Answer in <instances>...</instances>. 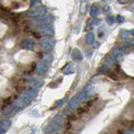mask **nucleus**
I'll list each match as a JSON object with an SVG mask.
<instances>
[{
	"instance_id": "c85d7f7f",
	"label": "nucleus",
	"mask_w": 134,
	"mask_h": 134,
	"mask_svg": "<svg viewBox=\"0 0 134 134\" xmlns=\"http://www.w3.org/2000/svg\"><path fill=\"white\" fill-rule=\"evenodd\" d=\"M118 1H119L121 3H127L128 0H118Z\"/></svg>"
},
{
	"instance_id": "bb28decb",
	"label": "nucleus",
	"mask_w": 134,
	"mask_h": 134,
	"mask_svg": "<svg viewBox=\"0 0 134 134\" xmlns=\"http://www.w3.org/2000/svg\"><path fill=\"white\" fill-rule=\"evenodd\" d=\"M107 66H102L101 68H100V69H99V71L100 72H105V71H107L108 69H107Z\"/></svg>"
},
{
	"instance_id": "9b49d317",
	"label": "nucleus",
	"mask_w": 134,
	"mask_h": 134,
	"mask_svg": "<svg viewBox=\"0 0 134 134\" xmlns=\"http://www.w3.org/2000/svg\"><path fill=\"white\" fill-rule=\"evenodd\" d=\"M79 99L76 96L75 98H72L71 100L68 102V106L70 107V109H77L78 106L79 105Z\"/></svg>"
},
{
	"instance_id": "f8f14e48",
	"label": "nucleus",
	"mask_w": 134,
	"mask_h": 134,
	"mask_svg": "<svg viewBox=\"0 0 134 134\" xmlns=\"http://www.w3.org/2000/svg\"><path fill=\"white\" fill-rule=\"evenodd\" d=\"M62 72H63L64 74H70L74 72V67L72 64H68L66 67H64L63 68Z\"/></svg>"
},
{
	"instance_id": "a211bd4d",
	"label": "nucleus",
	"mask_w": 134,
	"mask_h": 134,
	"mask_svg": "<svg viewBox=\"0 0 134 134\" xmlns=\"http://www.w3.org/2000/svg\"><path fill=\"white\" fill-rule=\"evenodd\" d=\"M43 60H44L45 62L49 65V64H51V63L52 62V60H53V57H52V55H50V54L44 55V56H43Z\"/></svg>"
},
{
	"instance_id": "dca6fc26",
	"label": "nucleus",
	"mask_w": 134,
	"mask_h": 134,
	"mask_svg": "<svg viewBox=\"0 0 134 134\" xmlns=\"http://www.w3.org/2000/svg\"><path fill=\"white\" fill-rule=\"evenodd\" d=\"M24 93L27 94L28 96H29L30 98H31L32 99H33L34 98H35V97L36 96V94H37L36 91L35 90H26V91L24 92Z\"/></svg>"
},
{
	"instance_id": "a878e982",
	"label": "nucleus",
	"mask_w": 134,
	"mask_h": 134,
	"mask_svg": "<svg viewBox=\"0 0 134 134\" xmlns=\"http://www.w3.org/2000/svg\"><path fill=\"white\" fill-rule=\"evenodd\" d=\"M116 20L118 22H123L124 21V18L122 16H121V15H117V16L116 17Z\"/></svg>"
},
{
	"instance_id": "423d86ee",
	"label": "nucleus",
	"mask_w": 134,
	"mask_h": 134,
	"mask_svg": "<svg viewBox=\"0 0 134 134\" xmlns=\"http://www.w3.org/2000/svg\"><path fill=\"white\" fill-rule=\"evenodd\" d=\"M52 21V17L51 15H46V16L41 17L40 20H38L36 21V25L40 26H43V25H50Z\"/></svg>"
},
{
	"instance_id": "7ed1b4c3",
	"label": "nucleus",
	"mask_w": 134,
	"mask_h": 134,
	"mask_svg": "<svg viewBox=\"0 0 134 134\" xmlns=\"http://www.w3.org/2000/svg\"><path fill=\"white\" fill-rule=\"evenodd\" d=\"M20 110L14 104H12L11 105L7 106L5 109L3 110V115L6 117H12L14 116L15 113Z\"/></svg>"
},
{
	"instance_id": "0eeeda50",
	"label": "nucleus",
	"mask_w": 134,
	"mask_h": 134,
	"mask_svg": "<svg viewBox=\"0 0 134 134\" xmlns=\"http://www.w3.org/2000/svg\"><path fill=\"white\" fill-rule=\"evenodd\" d=\"M47 63L45 62L44 60L41 61L37 63L36 65V72L39 74H43L46 72V71L47 70Z\"/></svg>"
},
{
	"instance_id": "393cba45",
	"label": "nucleus",
	"mask_w": 134,
	"mask_h": 134,
	"mask_svg": "<svg viewBox=\"0 0 134 134\" xmlns=\"http://www.w3.org/2000/svg\"><path fill=\"white\" fill-rule=\"evenodd\" d=\"M92 26H94L93 21H92V20H90L88 21V24H87V29H91Z\"/></svg>"
},
{
	"instance_id": "2eb2a0df",
	"label": "nucleus",
	"mask_w": 134,
	"mask_h": 134,
	"mask_svg": "<svg viewBox=\"0 0 134 134\" xmlns=\"http://www.w3.org/2000/svg\"><path fill=\"white\" fill-rule=\"evenodd\" d=\"M94 41V33L90 32L87 34V36L85 37V42L89 45L93 44Z\"/></svg>"
},
{
	"instance_id": "1a4fd4ad",
	"label": "nucleus",
	"mask_w": 134,
	"mask_h": 134,
	"mask_svg": "<svg viewBox=\"0 0 134 134\" xmlns=\"http://www.w3.org/2000/svg\"><path fill=\"white\" fill-rule=\"evenodd\" d=\"M35 44L31 40H25L22 43V48L26 50H33Z\"/></svg>"
},
{
	"instance_id": "7c9ffc66",
	"label": "nucleus",
	"mask_w": 134,
	"mask_h": 134,
	"mask_svg": "<svg viewBox=\"0 0 134 134\" xmlns=\"http://www.w3.org/2000/svg\"><path fill=\"white\" fill-rule=\"evenodd\" d=\"M105 11H109L110 10V9H109V6H105Z\"/></svg>"
},
{
	"instance_id": "9d476101",
	"label": "nucleus",
	"mask_w": 134,
	"mask_h": 134,
	"mask_svg": "<svg viewBox=\"0 0 134 134\" xmlns=\"http://www.w3.org/2000/svg\"><path fill=\"white\" fill-rule=\"evenodd\" d=\"M72 57L75 61H82L83 60V55L79 49H74L72 52Z\"/></svg>"
},
{
	"instance_id": "2f4dec72",
	"label": "nucleus",
	"mask_w": 134,
	"mask_h": 134,
	"mask_svg": "<svg viewBox=\"0 0 134 134\" xmlns=\"http://www.w3.org/2000/svg\"><path fill=\"white\" fill-rule=\"evenodd\" d=\"M130 33H131V35L134 36V29L132 30H130Z\"/></svg>"
},
{
	"instance_id": "6ab92c4d",
	"label": "nucleus",
	"mask_w": 134,
	"mask_h": 134,
	"mask_svg": "<svg viewBox=\"0 0 134 134\" xmlns=\"http://www.w3.org/2000/svg\"><path fill=\"white\" fill-rule=\"evenodd\" d=\"M85 90H86L88 94L91 95L92 94H94V87L93 85H87V87L85 88Z\"/></svg>"
},
{
	"instance_id": "5701e85b",
	"label": "nucleus",
	"mask_w": 134,
	"mask_h": 134,
	"mask_svg": "<svg viewBox=\"0 0 134 134\" xmlns=\"http://www.w3.org/2000/svg\"><path fill=\"white\" fill-rule=\"evenodd\" d=\"M106 20H107V22H108V24L111 25L115 22V18L113 16H108L106 18Z\"/></svg>"
},
{
	"instance_id": "39448f33",
	"label": "nucleus",
	"mask_w": 134,
	"mask_h": 134,
	"mask_svg": "<svg viewBox=\"0 0 134 134\" xmlns=\"http://www.w3.org/2000/svg\"><path fill=\"white\" fill-rule=\"evenodd\" d=\"M39 32H41L42 35L45 36H52L54 33V30L51 25H47L43 26H40L39 28Z\"/></svg>"
},
{
	"instance_id": "f257e3e1",
	"label": "nucleus",
	"mask_w": 134,
	"mask_h": 134,
	"mask_svg": "<svg viewBox=\"0 0 134 134\" xmlns=\"http://www.w3.org/2000/svg\"><path fill=\"white\" fill-rule=\"evenodd\" d=\"M63 120L60 116H56L54 118V120L48 125V127L46 128L45 132L47 133H53V132H57L60 128V124H62Z\"/></svg>"
},
{
	"instance_id": "f03ea898",
	"label": "nucleus",
	"mask_w": 134,
	"mask_h": 134,
	"mask_svg": "<svg viewBox=\"0 0 134 134\" xmlns=\"http://www.w3.org/2000/svg\"><path fill=\"white\" fill-rule=\"evenodd\" d=\"M41 47L45 51H51L54 47V41L52 37L45 36L41 39Z\"/></svg>"
},
{
	"instance_id": "4be33fe9",
	"label": "nucleus",
	"mask_w": 134,
	"mask_h": 134,
	"mask_svg": "<svg viewBox=\"0 0 134 134\" xmlns=\"http://www.w3.org/2000/svg\"><path fill=\"white\" fill-rule=\"evenodd\" d=\"M32 87L33 88H35V89H37V88H40V87H41L43 85V82L42 81H34L33 83H32Z\"/></svg>"
},
{
	"instance_id": "20e7f679",
	"label": "nucleus",
	"mask_w": 134,
	"mask_h": 134,
	"mask_svg": "<svg viewBox=\"0 0 134 134\" xmlns=\"http://www.w3.org/2000/svg\"><path fill=\"white\" fill-rule=\"evenodd\" d=\"M46 13H47V9L43 7H38L36 9H34L32 10H30L28 13L29 16L32 17H36V16H42Z\"/></svg>"
},
{
	"instance_id": "412c9836",
	"label": "nucleus",
	"mask_w": 134,
	"mask_h": 134,
	"mask_svg": "<svg viewBox=\"0 0 134 134\" xmlns=\"http://www.w3.org/2000/svg\"><path fill=\"white\" fill-rule=\"evenodd\" d=\"M105 63L107 65H109V66H110V65H113L114 64V58L111 57V56H107L105 57Z\"/></svg>"
},
{
	"instance_id": "6e6552de",
	"label": "nucleus",
	"mask_w": 134,
	"mask_h": 134,
	"mask_svg": "<svg viewBox=\"0 0 134 134\" xmlns=\"http://www.w3.org/2000/svg\"><path fill=\"white\" fill-rule=\"evenodd\" d=\"M11 126V121H8V120H3L0 123V132L1 133H4L6 132L9 128Z\"/></svg>"
},
{
	"instance_id": "473e14b6",
	"label": "nucleus",
	"mask_w": 134,
	"mask_h": 134,
	"mask_svg": "<svg viewBox=\"0 0 134 134\" xmlns=\"http://www.w3.org/2000/svg\"><path fill=\"white\" fill-rule=\"evenodd\" d=\"M102 1H105V0H102Z\"/></svg>"
},
{
	"instance_id": "ddd939ff",
	"label": "nucleus",
	"mask_w": 134,
	"mask_h": 134,
	"mask_svg": "<svg viewBox=\"0 0 134 134\" xmlns=\"http://www.w3.org/2000/svg\"><path fill=\"white\" fill-rule=\"evenodd\" d=\"M123 55H124L123 52H122L120 49L116 48L113 50V56L116 60H121L122 58V57H123Z\"/></svg>"
},
{
	"instance_id": "b1692460",
	"label": "nucleus",
	"mask_w": 134,
	"mask_h": 134,
	"mask_svg": "<svg viewBox=\"0 0 134 134\" xmlns=\"http://www.w3.org/2000/svg\"><path fill=\"white\" fill-rule=\"evenodd\" d=\"M65 101V99H60V100H58L57 103H56V107H60V106H62L63 104H64V102Z\"/></svg>"
},
{
	"instance_id": "aec40b11",
	"label": "nucleus",
	"mask_w": 134,
	"mask_h": 134,
	"mask_svg": "<svg viewBox=\"0 0 134 134\" xmlns=\"http://www.w3.org/2000/svg\"><path fill=\"white\" fill-rule=\"evenodd\" d=\"M130 34H131L130 31H127V30H122L120 32V36L121 38H123V39H127V38L129 36Z\"/></svg>"
},
{
	"instance_id": "f3484780",
	"label": "nucleus",
	"mask_w": 134,
	"mask_h": 134,
	"mask_svg": "<svg viewBox=\"0 0 134 134\" xmlns=\"http://www.w3.org/2000/svg\"><path fill=\"white\" fill-rule=\"evenodd\" d=\"M90 14L92 15V16H96V15H98L99 14V9L96 6L93 5L91 8H90Z\"/></svg>"
},
{
	"instance_id": "72a5a7b5",
	"label": "nucleus",
	"mask_w": 134,
	"mask_h": 134,
	"mask_svg": "<svg viewBox=\"0 0 134 134\" xmlns=\"http://www.w3.org/2000/svg\"><path fill=\"white\" fill-rule=\"evenodd\" d=\"M133 12H134V11H133Z\"/></svg>"
},
{
	"instance_id": "4468645a",
	"label": "nucleus",
	"mask_w": 134,
	"mask_h": 134,
	"mask_svg": "<svg viewBox=\"0 0 134 134\" xmlns=\"http://www.w3.org/2000/svg\"><path fill=\"white\" fill-rule=\"evenodd\" d=\"M88 96H89V94H88V93L86 92L85 90H83L77 95V98L79 99V100L81 102V101H85Z\"/></svg>"
},
{
	"instance_id": "cd10ccee",
	"label": "nucleus",
	"mask_w": 134,
	"mask_h": 134,
	"mask_svg": "<svg viewBox=\"0 0 134 134\" xmlns=\"http://www.w3.org/2000/svg\"><path fill=\"white\" fill-rule=\"evenodd\" d=\"M92 21H93V24L94 25H98L99 23V20H97V19H94V20H92Z\"/></svg>"
},
{
	"instance_id": "c756f323",
	"label": "nucleus",
	"mask_w": 134,
	"mask_h": 134,
	"mask_svg": "<svg viewBox=\"0 0 134 134\" xmlns=\"http://www.w3.org/2000/svg\"><path fill=\"white\" fill-rule=\"evenodd\" d=\"M127 42H128L130 45H132V46H134V41H128Z\"/></svg>"
}]
</instances>
